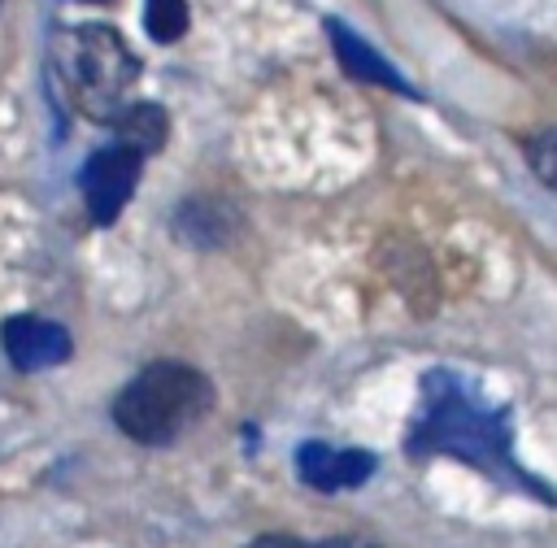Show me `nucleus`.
Returning a JSON list of instances; mask_svg holds the SVG:
<instances>
[{"instance_id": "1", "label": "nucleus", "mask_w": 557, "mask_h": 548, "mask_svg": "<svg viewBox=\"0 0 557 548\" xmlns=\"http://www.w3.org/2000/svg\"><path fill=\"white\" fill-rule=\"evenodd\" d=\"M405 452L409 457H457L474 465L479 474L535 496L540 505H557V491L513 457L509 409L487 404V396L453 370H431L422 378V413L409 426Z\"/></svg>"}, {"instance_id": "2", "label": "nucleus", "mask_w": 557, "mask_h": 548, "mask_svg": "<svg viewBox=\"0 0 557 548\" xmlns=\"http://www.w3.org/2000/svg\"><path fill=\"white\" fill-rule=\"evenodd\" d=\"M213 404V387L183 361L144 365L113 400V422L135 444H170Z\"/></svg>"}, {"instance_id": "3", "label": "nucleus", "mask_w": 557, "mask_h": 548, "mask_svg": "<svg viewBox=\"0 0 557 548\" xmlns=\"http://www.w3.org/2000/svg\"><path fill=\"white\" fill-rule=\"evenodd\" d=\"M57 65L74 104L96 122H113L126 109V91L139 78V61L113 26L65 30L57 43Z\"/></svg>"}, {"instance_id": "4", "label": "nucleus", "mask_w": 557, "mask_h": 548, "mask_svg": "<svg viewBox=\"0 0 557 548\" xmlns=\"http://www.w3.org/2000/svg\"><path fill=\"white\" fill-rule=\"evenodd\" d=\"M139 170H144V152L131 148V144H109V148H100V152L87 157L78 183H83L87 213L100 226H109L126 209V200H131V191L139 183Z\"/></svg>"}, {"instance_id": "5", "label": "nucleus", "mask_w": 557, "mask_h": 548, "mask_svg": "<svg viewBox=\"0 0 557 548\" xmlns=\"http://www.w3.org/2000/svg\"><path fill=\"white\" fill-rule=\"evenodd\" d=\"M296 470L309 487L339 491V487H361L374 474V457L361 448H331L322 439H309L296 448Z\"/></svg>"}, {"instance_id": "6", "label": "nucleus", "mask_w": 557, "mask_h": 548, "mask_svg": "<svg viewBox=\"0 0 557 548\" xmlns=\"http://www.w3.org/2000/svg\"><path fill=\"white\" fill-rule=\"evenodd\" d=\"M0 339H4V352H9V361L17 370H48V365H61L70 357L65 326H57L48 317H35V313L9 317Z\"/></svg>"}, {"instance_id": "7", "label": "nucleus", "mask_w": 557, "mask_h": 548, "mask_svg": "<svg viewBox=\"0 0 557 548\" xmlns=\"http://www.w3.org/2000/svg\"><path fill=\"white\" fill-rule=\"evenodd\" d=\"M326 35H331V48L339 57V65L357 78V83H370V87H387V91H400V96H413V87L405 83V74L383 61V52H374L357 30H348L344 22H326Z\"/></svg>"}, {"instance_id": "8", "label": "nucleus", "mask_w": 557, "mask_h": 548, "mask_svg": "<svg viewBox=\"0 0 557 548\" xmlns=\"http://www.w3.org/2000/svg\"><path fill=\"white\" fill-rule=\"evenodd\" d=\"M113 126H117V144H131L144 157L165 144V109L161 104H126L113 117Z\"/></svg>"}, {"instance_id": "9", "label": "nucleus", "mask_w": 557, "mask_h": 548, "mask_svg": "<svg viewBox=\"0 0 557 548\" xmlns=\"http://www.w3.org/2000/svg\"><path fill=\"white\" fill-rule=\"evenodd\" d=\"M144 26L157 43H174L187 30V0H148L144 4Z\"/></svg>"}, {"instance_id": "10", "label": "nucleus", "mask_w": 557, "mask_h": 548, "mask_svg": "<svg viewBox=\"0 0 557 548\" xmlns=\"http://www.w3.org/2000/svg\"><path fill=\"white\" fill-rule=\"evenodd\" d=\"M527 161L540 174V183L548 191H557V130H540L527 139Z\"/></svg>"}, {"instance_id": "11", "label": "nucleus", "mask_w": 557, "mask_h": 548, "mask_svg": "<svg viewBox=\"0 0 557 548\" xmlns=\"http://www.w3.org/2000/svg\"><path fill=\"white\" fill-rule=\"evenodd\" d=\"M248 548H309V544H300L296 535H257Z\"/></svg>"}, {"instance_id": "12", "label": "nucleus", "mask_w": 557, "mask_h": 548, "mask_svg": "<svg viewBox=\"0 0 557 548\" xmlns=\"http://www.w3.org/2000/svg\"><path fill=\"white\" fill-rule=\"evenodd\" d=\"M309 548H374V544H361V539H322V544H309Z\"/></svg>"}, {"instance_id": "13", "label": "nucleus", "mask_w": 557, "mask_h": 548, "mask_svg": "<svg viewBox=\"0 0 557 548\" xmlns=\"http://www.w3.org/2000/svg\"><path fill=\"white\" fill-rule=\"evenodd\" d=\"M87 4H109V0H87Z\"/></svg>"}]
</instances>
